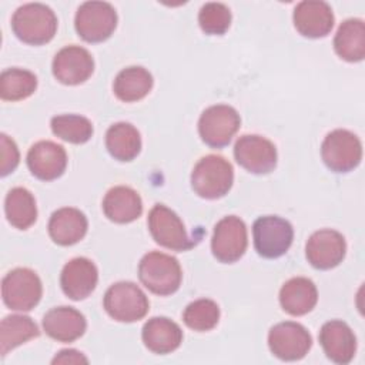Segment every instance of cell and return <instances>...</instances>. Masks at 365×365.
<instances>
[{
	"label": "cell",
	"instance_id": "cell-18",
	"mask_svg": "<svg viewBox=\"0 0 365 365\" xmlns=\"http://www.w3.org/2000/svg\"><path fill=\"white\" fill-rule=\"evenodd\" d=\"M97 281L98 269L96 264L86 257L70 259L60 274L61 289L73 301L87 298L96 289Z\"/></svg>",
	"mask_w": 365,
	"mask_h": 365
},
{
	"label": "cell",
	"instance_id": "cell-16",
	"mask_svg": "<svg viewBox=\"0 0 365 365\" xmlns=\"http://www.w3.org/2000/svg\"><path fill=\"white\" fill-rule=\"evenodd\" d=\"M292 20L301 36L319 38L331 33L335 17L328 3L321 0H304L295 6Z\"/></svg>",
	"mask_w": 365,
	"mask_h": 365
},
{
	"label": "cell",
	"instance_id": "cell-11",
	"mask_svg": "<svg viewBox=\"0 0 365 365\" xmlns=\"http://www.w3.org/2000/svg\"><path fill=\"white\" fill-rule=\"evenodd\" d=\"M247 245V227L240 217L227 215L215 224L211 238V251L220 262L232 264L238 261L245 254Z\"/></svg>",
	"mask_w": 365,
	"mask_h": 365
},
{
	"label": "cell",
	"instance_id": "cell-2",
	"mask_svg": "<svg viewBox=\"0 0 365 365\" xmlns=\"http://www.w3.org/2000/svg\"><path fill=\"white\" fill-rule=\"evenodd\" d=\"M234 182V168L221 155L210 154L198 160L191 173V187L205 200H217L228 194Z\"/></svg>",
	"mask_w": 365,
	"mask_h": 365
},
{
	"label": "cell",
	"instance_id": "cell-26",
	"mask_svg": "<svg viewBox=\"0 0 365 365\" xmlns=\"http://www.w3.org/2000/svg\"><path fill=\"white\" fill-rule=\"evenodd\" d=\"M154 80L151 73L141 66H131L123 68L114 83L113 91L115 97L124 103H134L143 100L153 88Z\"/></svg>",
	"mask_w": 365,
	"mask_h": 365
},
{
	"label": "cell",
	"instance_id": "cell-3",
	"mask_svg": "<svg viewBox=\"0 0 365 365\" xmlns=\"http://www.w3.org/2000/svg\"><path fill=\"white\" fill-rule=\"evenodd\" d=\"M138 278L148 291L165 297L180 288L182 272L177 258L165 252L150 251L138 264Z\"/></svg>",
	"mask_w": 365,
	"mask_h": 365
},
{
	"label": "cell",
	"instance_id": "cell-25",
	"mask_svg": "<svg viewBox=\"0 0 365 365\" xmlns=\"http://www.w3.org/2000/svg\"><path fill=\"white\" fill-rule=\"evenodd\" d=\"M335 53L345 61L356 63L365 57V24L361 19L341 23L334 38Z\"/></svg>",
	"mask_w": 365,
	"mask_h": 365
},
{
	"label": "cell",
	"instance_id": "cell-30",
	"mask_svg": "<svg viewBox=\"0 0 365 365\" xmlns=\"http://www.w3.org/2000/svg\"><path fill=\"white\" fill-rule=\"evenodd\" d=\"M37 88V77L34 73L13 67L1 73L0 97L6 101H19L30 97Z\"/></svg>",
	"mask_w": 365,
	"mask_h": 365
},
{
	"label": "cell",
	"instance_id": "cell-24",
	"mask_svg": "<svg viewBox=\"0 0 365 365\" xmlns=\"http://www.w3.org/2000/svg\"><path fill=\"white\" fill-rule=\"evenodd\" d=\"M141 338L151 352L165 355L181 345L182 331L174 321L165 317H154L144 324Z\"/></svg>",
	"mask_w": 365,
	"mask_h": 365
},
{
	"label": "cell",
	"instance_id": "cell-27",
	"mask_svg": "<svg viewBox=\"0 0 365 365\" xmlns=\"http://www.w3.org/2000/svg\"><path fill=\"white\" fill-rule=\"evenodd\" d=\"M106 147L113 158L123 163L133 161L141 151V135L133 124L120 121L108 127Z\"/></svg>",
	"mask_w": 365,
	"mask_h": 365
},
{
	"label": "cell",
	"instance_id": "cell-15",
	"mask_svg": "<svg viewBox=\"0 0 365 365\" xmlns=\"http://www.w3.org/2000/svg\"><path fill=\"white\" fill-rule=\"evenodd\" d=\"M53 76L66 86L87 81L94 71V60L88 50L80 46L63 47L53 58Z\"/></svg>",
	"mask_w": 365,
	"mask_h": 365
},
{
	"label": "cell",
	"instance_id": "cell-10",
	"mask_svg": "<svg viewBox=\"0 0 365 365\" xmlns=\"http://www.w3.org/2000/svg\"><path fill=\"white\" fill-rule=\"evenodd\" d=\"M147 222L151 237L161 247L180 252L194 247L180 217L164 204H155L150 210Z\"/></svg>",
	"mask_w": 365,
	"mask_h": 365
},
{
	"label": "cell",
	"instance_id": "cell-28",
	"mask_svg": "<svg viewBox=\"0 0 365 365\" xmlns=\"http://www.w3.org/2000/svg\"><path fill=\"white\" fill-rule=\"evenodd\" d=\"M7 221L17 230H27L37 220V205L34 195L24 187L11 188L4 200Z\"/></svg>",
	"mask_w": 365,
	"mask_h": 365
},
{
	"label": "cell",
	"instance_id": "cell-20",
	"mask_svg": "<svg viewBox=\"0 0 365 365\" xmlns=\"http://www.w3.org/2000/svg\"><path fill=\"white\" fill-rule=\"evenodd\" d=\"M86 317L73 307H54L43 317L44 332L58 342H73L83 336Z\"/></svg>",
	"mask_w": 365,
	"mask_h": 365
},
{
	"label": "cell",
	"instance_id": "cell-8",
	"mask_svg": "<svg viewBox=\"0 0 365 365\" xmlns=\"http://www.w3.org/2000/svg\"><path fill=\"white\" fill-rule=\"evenodd\" d=\"M240 125L241 118L234 107L215 104L205 108L200 115L198 134L207 145L222 148L230 144Z\"/></svg>",
	"mask_w": 365,
	"mask_h": 365
},
{
	"label": "cell",
	"instance_id": "cell-23",
	"mask_svg": "<svg viewBox=\"0 0 365 365\" xmlns=\"http://www.w3.org/2000/svg\"><path fill=\"white\" fill-rule=\"evenodd\" d=\"M318 301L315 284L305 277L288 279L279 289V304L282 309L294 317H301L314 309Z\"/></svg>",
	"mask_w": 365,
	"mask_h": 365
},
{
	"label": "cell",
	"instance_id": "cell-1",
	"mask_svg": "<svg viewBox=\"0 0 365 365\" xmlns=\"http://www.w3.org/2000/svg\"><path fill=\"white\" fill-rule=\"evenodd\" d=\"M11 29L19 40L31 46L48 43L57 31L54 11L43 3L20 6L11 17Z\"/></svg>",
	"mask_w": 365,
	"mask_h": 365
},
{
	"label": "cell",
	"instance_id": "cell-22",
	"mask_svg": "<svg viewBox=\"0 0 365 365\" xmlns=\"http://www.w3.org/2000/svg\"><path fill=\"white\" fill-rule=\"evenodd\" d=\"M87 217L74 207L58 208L51 214L48 221L50 238L63 247L81 241L87 234Z\"/></svg>",
	"mask_w": 365,
	"mask_h": 365
},
{
	"label": "cell",
	"instance_id": "cell-4",
	"mask_svg": "<svg viewBox=\"0 0 365 365\" xmlns=\"http://www.w3.org/2000/svg\"><path fill=\"white\" fill-rule=\"evenodd\" d=\"M103 305L106 312L118 322L143 319L150 309V302L144 291L130 281L113 284L104 294Z\"/></svg>",
	"mask_w": 365,
	"mask_h": 365
},
{
	"label": "cell",
	"instance_id": "cell-33",
	"mask_svg": "<svg viewBox=\"0 0 365 365\" xmlns=\"http://www.w3.org/2000/svg\"><path fill=\"white\" fill-rule=\"evenodd\" d=\"M198 24L205 34L221 36L231 24V11L224 3H205L198 13Z\"/></svg>",
	"mask_w": 365,
	"mask_h": 365
},
{
	"label": "cell",
	"instance_id": "cell-35",
	"mask_svg": "<svg viewBox=\"0 0 365 365\" xmlns=\"http://www.w3.org/2000/svg\"><path fill=\"white\" fill-rule=\"evenodd\" d=\"M53 364H87L88 359L76 349H63L51 361Z\"/></svg>",
	"mask_w": 365,
	"mask_h": 365
},
{
	"label": "cell",
	"instance_id": "cell-34",
	"mask_svg": "<svg viewBox=\"0 0 365 365\" xmlns=\"http://www.w3.org/2000/svg\"><path fill=\"white\" fill-rule=\"evenodd\" d=\"M0 150H1V165H0V174L1 177L9 175L16 170L20 161V153L13 138H10L7 134L0 135Z\"/></svg>",
	"mask_w": 365,
	"mask_h": 365
},
{
	"label": "cell",
	"instance_id": "cell-19",
	"mask_svg": "<svg viewBox=\"0 0 365 365\" xmlns=\"http://www.w3.org/2000/svg\"><path fill=\"white\" fill-rule=\"evenodd\" d=\"M319 344L335 364H349L356 351V338L349 325L339 319L325 322L319 331Z\"/></svg>",
	"mask_w": 365,
	"mask_h": 365
},
{
	"label": "cell",
	"instance_id": "cell-9",
	"mask_svg": "<svg viewBox=\"0 0 365 365\" xmlns=\"http://www.w3.org/2000/svg\"><path fill=\"white\" fill-rule=\"evenodd\" d=\"M255 251L264 258H278L284 255L294 240V228L289 221L278 215H264L252 225Z\"/></svg>",
	"mask_w": 365,
	"mask_h": 365
},
{
	"label": "cell",
	"instance_id": "cell-29",
	"mask_svg": "<svg viewBox=\"0 0 365 365\" xmlns=\"http://www.w3.org/2000/svg\"><path fill=\"white\" fill-rule=\"evenodd\" d=\"M40 335L36 322L26 315H7L0 324V352L6 356L16 346Z\"/></svg>",
	"mask_w": 365,
	"mask_h": 365
},
{
	"label": "cell",
	"instance_id": "cell-5",
	"mask_svg": "<svg viewBox=\"0 0 365 365\" xmlns=\"http://www.w3.org/2000/svg\"><path fill=\"white\" fill-rule=\"evenodd\" d=\"M117 11L107 1H86L76 13L74 27L87 43L107 40L117 27Z\"/></svg>",
	"mask_w": 365,
	"mask_h": 365
},
{
	"label": "cell",
	"instance_id": "cell-12",
	"mask_svg": "<svg viewBox=\"0 0 365 365\" xmlns=\"http://www.w3.org/2000/svg\"><path fill=\"white\" fill-rule=\"evenodd\" d=\"M268 346L272 355L282 361H298L311 349L312 338L304 325L285 321L269 329Z\"/></svg>",
	"mask_w": 365,
	"mask_h": 365
},
{
	"label": "cell",
	"instance_id": "cell-31",
	"mask_svg": "<svg viewBox=\"0 0 365 365\" xmlns=\"http://www.w3.org/2000/svg\"><path fill=\"white\" fill-rule=\"evenodd\" d=\"M50 125L54 135L71 144H84L94 133L91 121L80 114L56 115L51 118Z\"/></svg>",
	"mask_w": 365,
	"mask_h": 365
},
{
	"label": "cell",
	"instance_id": "cell-32",
	"mask_svg": "<svg viewBox=\"0 0 365 365\" xmlns=\"http://www.w3.org/2000/svg\"><path fill=\"white\" fill-rule=\"evenodd\" d=\"M184 324L198 332L212 329L220 321V307L215 301L201 298L190 302L182 312Z\"/></svg>",
	"mask_w": 365,
	"mask_h": 365
},
{
	"label": "cell",
	"instance_id": "cell-17",
	"mask_svg": "<svg viewBox=\"0 0 365 365\" xmlns=\"http://www.w3.org/2000/svg\"><path fill=\"white\" fill-rule=\"evenodd\" d=\"M27 167L30 173L43 181L61 177L67 167V153L63 145L43 140L33 144L27 153Z\"/></svg>",
	"mask_w": 365,
	"mask_h": 365
},
{
	"label": "cell",
	"instance_id": "cell-7",
	"mask_svg": "<svg viewBox=\"0 0 365 365\" xmlns=\"http://www.w3.org/2000/svg\"><path fill=\"white\" fill-rule=\"evenodd\" d=\"M321 155L331 171L349 173L362 160V144L352 131L336 128L324 138Z\"/></svg>",
	"mask_w": 365,
	"mask_h": 365
},
{
	"label": "cell",
	"instance_id": "cell-6",
	"mask_svg": "<svg viewBox=\"0 0 365 365\" xmlns=\"http://www.w3.org/2000/svg\"><path fill=\"white\" fill-rule=\"evenodd\" d=\"M43 285L30 268H14L1 281L3 302L14 311H30L41 299Z\"/></svg>",
	"mask_w": 365,
	"mask_h": 365
},
{
	"label": "cell",
	"instance_id": "cell-14",
	"mask_svg": "<svg viewBox=\"0 0 365 365\" xmlns=\"http://www.w3.org/2000/svg\"><path fill=\"white\" fill-rule=\"evenodd\" d=\"M346 254V242L341 232L324 228L315 231L307 241L305 257L317 269H331L342 262Z\"/></svg>",
	"mask_w": 365,
	"mask_h": 365
},
{
	"label": "cell",
	"instance_id": "cell-13",
	"mask_svg": "<svg viewBox=\"0 0 365 365\" xmlns=\"http://www.w3.org/2000/svg\"><path fill=\"white\" fill-rule=\"evenodd\" d=\"M235 161L248 173L268 174L277 167V148L272 141L258 134L241 135L234 145Z\"/></svg>",
	"mask_w": 365,
	"mask_h": 365
},
{
	"label": "cell",
	"instance_id": "cell-21",
	"mask_svg": "<svg viewBox=\"0 0 365 365\" xmlns=\"http://www.w3.org/2000/svg\"><path fill=\"white\" fill-rule=\"evenodd\" d=\"M101 207L104 215L117 224L133 222L143 212L140 194L127 185H115L110 188L103 198Z\"/></svg>",
	"mask_w": 365,
	"mask_h": 365
}]
</instances>
